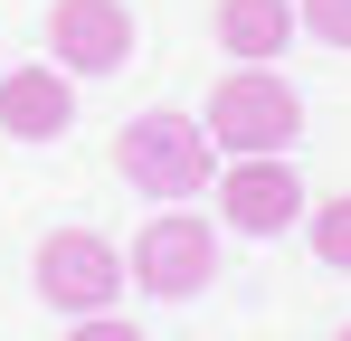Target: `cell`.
Returning a JSON list of instances; mask_svg holds the SVG:
<instances>
[{"label": "cell", "mask_w": 351, "mask_h": 341, "mask_svg": "<svg viewBox=\"0 0 351 341\" xmlns=\"http://www.w3.org/2000/svg\"><path fill=\"white\" fill-rule=\"evenodd\" d=\"M66 341H143V332H133L123 313H86V323H76V332H66Z\"/></svg>", "instance_id": "8fae6325"}, {"label": "cell", "mask_w": 351, "mask_h": 341, "mask_svg": "<svg viewBox=\"0 0 351 341\" xmlns=\"http://www.w3.org/2000/svg\"><path fill=\"white\" fill-rule=\"evenodd\" d=\"M294 19H304L323 48H351V0H294Z\"/></svg>", "instance_id": "30bf717a"}, {"label": "cell", "mask_w": 351, "mask_h": 341, "mask_svg": "<svg viewBox=\"0 0 351 341\" xmlns=\"http://www.w3.org/2000/svg\"><path fill=\"white\" fill-rule=\"evenodd\" d=\"M29 275H38V303H58L76 323L123 303V256H114V237H95V227H48L38 256H29Z\"/></svg>", "instance_id": "3957f363"}, {"label": "cell", "mask_w": 351, "mask_h": 341, "mask_svg": "<svg viewBox=\"0 0 351 341\" xmlns=\"http://www.w3.org/2000/svg\"><path fill=\"white\" fill-rule=\"evenodd\" d=\"M133 284L162 294V303H190L199 284H219V227L199 218V209L143 218V237H133Z\"/></svg>", "instance_id": "277c9868"}, {"label": "cell", "mask_w": 351, "mask_h": 341, "mask_svg": "<svg viewBox=\"0 0 351 341\" xmlns=\"http://www.w3.org/2000/svg\"><path fill=\"white\" fill-rule=\"evenodd\" d=\"M304 227H313V256H323L332 275H351V190H342V199H313Z\"/></svg>", "instance_id": "9c48e42d"}, {"label": "cell", "mask_w": 351, "mask_h": 341, "mask_svg": "<svg viewBox=\"0 0 351 341\" xmlns=\"http://www.w3.org/2000/svg\"><path fill=\"white\" fill-rule=\"evenodd\" d=\"M133 48H143V29L123 0H48V57L66 76H114L133 66Z\"/></svg>", "instance_id": "8992f818"}, {"label": "cell", "mask_w": 351, "mask_h": 341, "mask_svg": "<svg viewBox=\"0 0 351 341\" xmlns=\"http://www.w3.org/2000/svg\"><path fill=\"white\" fill-rule=\"evenodd\" d=\"M332 341H351V323H342V332H332Z\"/></svg>", "instance_id": "7c38bea8"}, {"label": "cell", "mask_w": 351, "mask_h": 341, "mask_svg": "<svg viewBox=\"0 0 351 341\" xmlns=\"http://www.w3.org/2000/svg\"><path fill=\"white\" fill-rule=\"evenodd\" d=\"M114 170L143 190V199H199L209 180H219V142H209V123L199 114H133L114 142Z\"/></svg>", "instance_id": "6da1fadb"}, {"label": "cell", "mask_w": 351, "mask_h": 341, "mask_svg": "<svg viewBox=\"0 0 351 341\" xmlns=\"http://www.w3.org/2000/svg\"><path fill=\"white\" fill-rule=\"evenodd\" d=\"M209 142H219V162H247V152H294V133H304V95H294L276 66H228L219 86H209Z\"/></svg>", "instance_id": "7a4b0ae2"}, {"label": "cell", "mask_w": 351, "mask_h": 341, "mask_svg": "<svg viewBox=\"0 0 351 341\" xmlns=\"http://www.w3.org/2000/svg\"><path fill=\"white\" fill-rule=\"evenodd\" d=\"M76 123V76L66 66H0V133L10 142H58Z\"/></svg>", "instance_id": "52a82bcc"}, {"label": "cell", "mask_w": 351, "mask_h": 341, "mask_svg": "<svg viewBox=\"0 0 351 341\" xmlns=\"http://www.w3.org/2000/svg\"><path fill=\"white\" fill-rule=\"evenodd\" d=\"M209 29H219V48H228L237 66H276V57L294 48L304 19H294V0H219Z\"/></svg>", "instance_id": "ba28073f"}, {"label": "cell", "mask_w": 351, "mask_h": 341, "mask_svg": "<svg viewBox=\"0 0 351 341\" xmlns=\"http://www.w3.org/2000/svg\"><path fill=\"white\" fill-rule=\"evenodd\" d=\"M219 218L237 227V237H285L304 209H313V190H304V170L285 162V152H247V162H219Z\"/></svg>", "instance_id": "5b68a950"}]
</instances>
